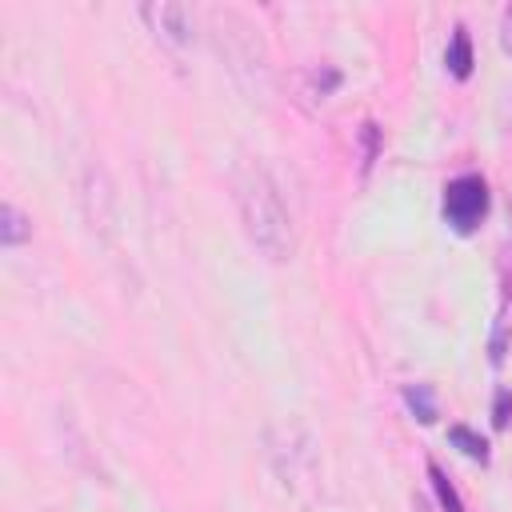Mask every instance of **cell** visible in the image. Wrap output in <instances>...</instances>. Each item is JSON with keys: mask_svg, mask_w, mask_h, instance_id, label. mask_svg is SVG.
<instances>
[{"mask_svg": "<svg viewBox=\"0 0 512 512\" xmlns=\"http://www.w3.org/2000/svg\"><path fill=\"white\" fill-rule=\"evenodd\" d=\"M28 236H32V224L16 212V204H4L0 208V240L12 248V244H24Z\"/></svg>", "mask_w": 512, "mask_h": 512, "instance_id": "cell-5", "label": "cell"}, {"mask_svg": "<svg viewBox=\"0 0 512 512\" xmlns=\"http://www.w3.org/2000/svg\"><path fill=\"white\" fill-rule=\"evenodd\" d=\"M404 400L412 404V412H416V416H420L424 424H432V420H436V404H432V392H428L424 384L408 388V392H404Z\"/></svg>", "mask_w": 512, "mask_h": 512, "instance_id": "cell-7", "label": "cell"}, {"mask_svg": "<svg viewBox=\"0 0 512 512\" xmlns=\"http://www.w3.org/2000/svg\"><path fill=\"white\" fill-rule=\"evenodd\" d=\"M500 52L512 56V4H508L504 16H500Z\"/></svg>", "mask_w": 512, "mask_h": 512, "instance_id": "cell-10", "label": "cell"}, {"mask_svg": "<svg viewBox=\"0 0 512 512\" xmlns=\"http://www.w3.org/2000/svg\"><path fill=\"white\" fill-rule=\"evenodd\" d=\"M140 16L148 20V28L168 40V44H188L192 40V16L184 4H172V0H160V4H144Z\"/></svg>", "mask_w": 512, "mask_h": 512, "instance_id": "cell-3", "label": "cell"}, {"mask_svg": "<svg viewBox=\"0 0 512 512\" xmlns=\"http://www.w3.org/2000/svg\"><path fill=\"white\" fill-rule=\"evenodd\" d=\"M428 476H432V480H436V492H440V504H444V508H448V512H464V504H460V496H456V492H452V484H448V480H444V472H440V468H436V464H428Z\"/></svg>", "mask_w": 512, "mask_h": 512, "instance_id": "cell-8", "label": "cell"}, {"mask_svg": "<svg viewBox=\"0 0 512 512\" xmlns=\"http://www.w3.org/2000/svg\"><path fill=\"white\" fill-rule=\"evenodd\" d=\"M444 64H448V72L456 80H468V72H472V44H468V32L464 28L452 32V44L444 52Z\"/></svg>", "mask_w": 512, "mask_h": 512, "instance_id": "cell-4", "label": "cell"}, {"mask_svg": "<svg viewBox=\"0 0 512 512\" xmlns=\"http://www.w3.org/2000/svg\"><path fill=\"white\" fill-rule=\"evenodd\" d=\"M440 212H444V220H448L460 236L476 232V228L484 224V216H488V184H484V176L464 172V176L448 180V184H444Z\"/></svg>", "mask_w": 512, "mask_h": 512, "instance_id": "cell-2", "label": "cell"}, {"mask_svg": "<svg viewBox=\"0 0 512 512\" xmlns=\"http://www.w3.org/2000/svg\"><path fill=\"white\" fill-rule=\"evenodd\" d=\"M492 420H496V428H508V420H512V392H508V388H500V392H496Z\"/></svg>", "mask_w": 512, "mask_h": 512, "instance_id": "cell-9", "label": "cell"}, {"mask_svg": "<svg viewBox=\"0 0 512 512\" xmlns=\"http://www.w3.org/2000/svg\"><path fill=\"white\" fill-rule=\"evenodd\" d=\"M236 208L244 220L248 240L272 260L284 264L296 252V232H292V216L280 200V188L272 184V176L260 164H248L236 172Z\"/></svg>", "mask_w": 512, "mask_h": 512, "instance_id": "cell-1", "label": "cell"}, {"mask_svg": "<svg viewBox=\"0 0 512 512\" xmlns=\"http://www.w3.org/2000/svg\"><path fill=\"white\" fill-rule=\"evenodd\" d=\"M448 436H452V444H460V452H464L468 460H480V464L488 460V444H484V436H476L472 428H464V424H456V428H452Z\"/></svg>", "mask_w": 512, "mask_h": 512, "instance_id": "cell-6", "label": "cell"}]
</instances>
